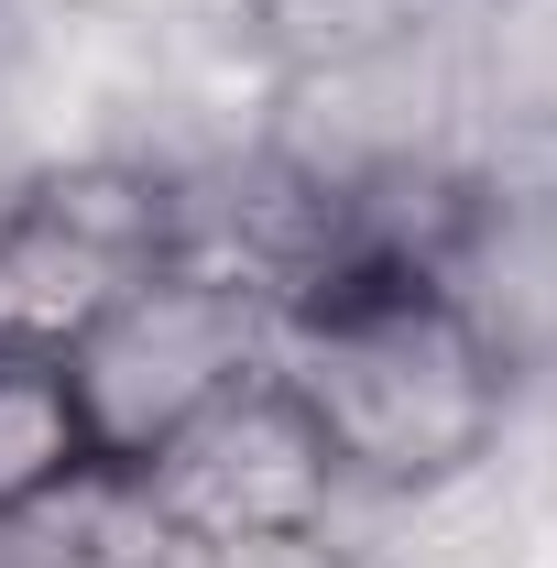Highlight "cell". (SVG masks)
Segmentation results:
<instances>
[{
	"label": "cell",
	"mask_w": 557,
	"mask_h": 568,
	"mask_svg": "<svg viewBox=\"0 0 557 568\" xmlns=\"http://www.w3.org/2000/svg\"><path fill=\"white\" fill-rule=\"evenodd\" d=\"M153 263H175V175L132 153L33 164L0 197V361H55Z\"/></svg>",
	"instance_id": "obj_3"
},
{
	"label": "cell",
	"mask_w": 557,
	"mask_h": 568,
	"mask_svg": "<svg viewBox=\"0 0 557 568\" xmlns=\"http://www.w3.org/2000/svg\"><path fill=\"white\" fill-rule=\"evenodd\" d=\"M153 514L175 536H317L340 525V470H328V437L306 426V405L284 394V372L219 394L209 416L186 426L175 448H153L132 470Z\"/></svg>",
	"instance_id": "obj_4"
},
{
	"label": "cell",
	"mask_w": 557,
	"mask_h": 568,
	"mask_svg": "<svg viewBox=\"0 0 557 568\" xmlns=\"http://www.w3.org/2000/svg\"><path fill=\"white\" fill-rule=\"evenodd\" d=\"M209 11L274 88L361 67V55H394V44H416V33L448 22V0H209Z\"/></svg>",
	"instance_id": "obj_5"
},
{
	"label": "cell",
	"mask_w": 557,
	"mask_h": 568,
	"mask_svg": "<svg viewBox=\"0 0 557 568\" xmlns=\"http://www.w3.org/2000/svg\"><path fill=\"white\" fill-rule=\"evenodd\" d=\"M284 339V306L263 284L219 274L198 252L132 274L88 328H77L55 372H67V405L88 426V459L99 470H142L153 448H175L186 426L209 416L219 394L263 383Z\"/></svg>",
	"instance_id": "obj_2"
},
{
	"label": "cell",
	"mask_w": 557,
	"mask_h": 568,
	"mask_svg": "<svg viewBox=\"0 0 557 568\" xmlns=\"http://www.w3.org/2000/svg\"><path fill=\"white\" fill-rule=\"evenodd\" d=\"M164 568H361V558L340 525H317V536H175Z\"/></svg>",
	"instance_id": "obj_7"
},
{
	"label": "cell",
	"mask_w": 557,
	"mask_h": 568,
	"mask_svg": "<svg viewBox=\"0 0 557 568\" xmlns=\"http://www.w3.org/2000/svg\"><path fill=\"white\" fill-rule=\"evenodd\" d=\"M77 470H99V459H88V426L67 405V372L55 361H0V514L67 493Z\"/></svg>",
	"instance_id": "obj_6"
},
{
	"label": "cell",
	"mask_w": 557,
	"mask_h": 568,
	"mask_svg": "<svg viewBox=\"0 0 557 568\" xmlns=\"http://www.w3.org/2000/svg\"><path fill=\"white\" fill-rule=\"evenodd\" d=\"M284 394L328 437V470L350 503H416L503 459L514 383L482 351V328L426 274H372L317 306H295L274 339Z\"/></svg>",
	"instance_id": "obj_1"
}]
</instances>
